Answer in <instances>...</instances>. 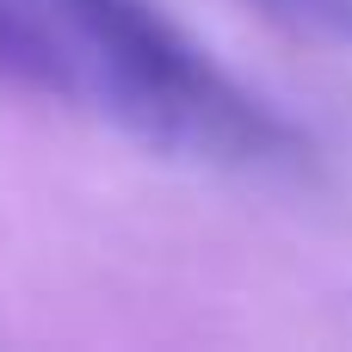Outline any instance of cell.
Returning <instances> with one entry per match:
<instances>
[{"mask_svg": "<svg viewBox=\"0 0 352 352\" xmlns=\"http://www.w3.org/2000/svg\"><path fill=\"white\" fill-rule=\"evenodd\" d=\"M74 62L80 93L99 99L118 124L155 148H210V155H272L285 124L248 99L167 12L148 0H50Z\"/></svg>", "mask_w": 352, "mask_h": 352, "instance_id": "1", "label": "cell"}, {"mask_svg": "<svg viewBox=\"0 0 352 352\" xmlns=\"http://www.w3.org/2000/svg\"><path fill=\"white\" fill-rule=\"evenodd\" d=\"M254 6L291 31H309V37H328V43L352 50V0H254Z\"/></svg>", "mask_w": 352, "mask_h": 352, "instance_id": "3", "label": "cell"}, {"mask_svg": "<svg viewBox=\"0 0 352 352\" xmlns=\"http://www.w3.org/2000/svg\"><path fill=\"white\" fill-rule=\"evenodd\" d=\"M0 80L43 87V93H80L74 43H68V37H56L31 6L0 0Z\"/></svg>", "mask_w": 352, "mask_h": 352, "instance_id": "2", "label": "cell"}]
</instances>
